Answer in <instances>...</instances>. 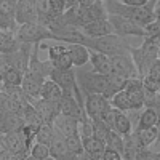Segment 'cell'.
<instances>
[{
  "instance_id": "8992f818",
  "label": "cell",
  "mask_w": 160,
  "mask_h": 160,
  "mask_svg": "<svg viewBox=\"0 0 160 160\" xmlns=\"http://www.w3.org/2000/svg\"><path fill=\"white\" fill-rule=\"evenodd\" d=\"M108 21L111 22L112 29H114V34L118 35V37H146L144 34V28L138 26L136 22H133L123 16H118V15H108Z\"/></svg>"
},
{
  "instance_id": "1f68e13d",
  "label": "cell",
  "mask_w": 160,
  "mask_h": 160,
  "mask_svg": "<svg viewBox=\"0 0 160 160\" xmlns=\"http://www.w3.org/2000/svg\"><path fill=\"white\" fill-rule=\"evenodd\" d=\"M91 122H93V136H95L96 139H99V141H102V142H106L111 128L106 125L102 120H91Z\"/></svg>"
},
{
  "instance_id": "f1b7e54d",
  "label": "cell",
  "mask_w": 160,
  "mask_h": 160,
  "mask_svg": "<svg viewBox=\"0 0 160 160\" xmlns=\"http://www.w3.org/2000/svg\"><path fill=\"white\" fill-rule=\"evenodd\" d=\"M141 82H142V88L146 91V98L151 96V95H155V93L160 91V80L152 77V75L141 77Z\"/></svg>"
},
{
  "instance_id": "44dd1931",
  "label": "cell",
  "mask_w": 160,
  "mask_h": 160,
  "mask_svg": "<svg viewBox=\"0 0 160 160\" xmlns=\"http://www.w3.org/2000/svg\"><path fill=\"white\" fill-rule=\"evenodd\" d=\"M62 90L58 83H55L51 78H47L43 85H42V90H40V98L42 99H47V101H51V102H59L61 98H62Z\"/></svg>"
},
{
  "instance_id": "603a6c76",
  "label": "cell",
  "mask_w": 160,
  "mask_h": 160,
  "mask_svg": "<svg viewBox=\"0 0 160 160\" xmlns=\"http://www.w3.org/2000/svg\"><path fill=\"white\" fill-rule=\"evenodd\" d=\"M24 127V120L21 114H7L5 118L0 123V133L2 135H8L11 131H18Z\"/></svg>"
},
{
  "instance_id": "b9f144b4",
  "label": "cell",
  "mask_w": 160,
  "mask_h": 160,
  "mask_svg": "<svg viewBox=\"0 0 160 160\" xmlns=\"http://www.w3.org/2000/svg\"><path fill=\"white\" fill-rule=\"evenodd\" d=\"M155 19H158V21H160V5H157V7H155Z\"/></svg>"
},
{
  "instance_id": "e0dca14e",
  "label": "cell",
  "mask_w": 160,
  "mask_h": 160,
  "mask_svg": "<svg viewBox=\"0 0 160 160\" xmlns=\"http://www.w3.org/2000/svg\"><path fill=\"white\" fill-rule=\"evenodd\" d=\"M90 64H91V71L93 72H98V74H102V75H112L111 56L102 55V53L91 51V55H90Z\"/></svg>"
},
{
  "instance_id": "74e56055",
  "label": "cell",
  "mask_w": 160,
  "mask_h": 160,
  "mask_svg": "<svg viewBox=\"0 0 160 160\" xmlns=\"http://www.w3.org/2000/svg\"><path fill=\"white\" fill-rule=\"evenodd\" d=\"M26 157H28V155H24V154H15V152L8 151V152H5L2 155V160H24Z\"/></svg>"
},
{
  "instance_id": "ba28073f",
  "label": "cell",
  "mask_w": 160,
  "mask_h": 160,
  "mask_svg": "<svg viewBox=\"0 0 160 160\" xmlns=\"http://www.w3.org/2000/svg\"><path fill=\"white\" fill-rule=\"evenodd\" d=\"M50 78L55 83H58L64 95H74L77 88V75L74 68L72 69H53L50 74Z\"/></svg>"
},
{
  "instance_id": "d590c367",
  "label": "cell",
  "mask_w": 160,
  "mask_h": 160,
  "mask_svg": "<svg viewBox=\"0 0 160 160\" xmlns=\"http://www.w3.org/2000/svg\"><path fill=\"white\" fill-rule=\"evenodd\" d=\"M144 34H146V37L160 35V21L155 19V21H152L151 24H148V26L144 28ZM146 37H144V38H146Z\"/></svg>"
},
{
  "instance_id": "4fadbf2b",
  "label": "cell",
  "mask_w": 160,
  "mask_h": 160,
  "mask_svg": "<svg viewBox=\"0 0 160 160\" xmlns=\"http://www.w3.org/2000/svg\"><path fill=\"white\" fill-rule=\"evenodd\" d=\"M29 104L34 106V109L40 114L42 117L43 123H53V118H55L58 114H59V102H51V101H47V99H31Z\"/></svg>"
},
{
  "instance_id": "d6986e66",
  "label": "cell",
  "mask_w": 160,
  "mask_h": 160,
  "mask_svg": "<svg viewBox=\"0 0 160 160\" xmlns=\"http://www.w3.org/2000/svg\"><path fill=\"white\" fill-rule=\"evenodd\" d=\"M19 42L16 38V32L0 31V55H11L19 50Z\"/></svg>"
},
{
  "instance_id": "ffe728a7",
  "label": "cell",
  "mask_w": 160,
  "mask_h": 160,
  "mask_svg": "<svg viewBox=\"0 0 160 160\" xmlns=\"http://www.w3.org/2000/svg\"><path fill=\"white\" fill-rule=\"evenodd\" d=\"M154 127H158V114L149 108V106H146L142 108L138 114V125L135 127V130H142V128H154ZM133 130V131H135Z\"/></svg>"
},
{
  "instance_id": "5bb4252c",
  "label": "cell",
  "mask_w": 160,
  "mask_h": 160,
  "mask_svg": "<svg viewBox=\"0 0 160 160\" xmlns=\"http://www.w3.org/2000/svg\"><path fill=\"white\" fill-rule=\"evenodd\" d=\"M80 31L83 32V35H87L90 38H98V37H106V35L114 34V29H112L111 22L108 21V18L91 21V22L85 24Z\"/></svg>"
},
{
  "instance_id": "2e32d148",
  "label": "cell",
  "mask_w": 160,
  "mask_h": 160,
  "mask_svg": "<svg viewBox=\"0 0 160 160\" xmlns=\"http://www.w3.org/2000/svg\"><path fill=\"white\" fill-rule=\"evenodd\" d=\"M5 139L8 142V149L15 154H24L29 155V146H28V139H26L24 133L21 130L18 131H11L8 135H5Z\"/></svg>"
},
{
  "instance_id": "cb8c5ba5",
  "label": "cell",
  "mask_w": 160,
  "mask_h": 160,
  "mask_svg": "<svg viewBox=\"0 0 160 160\" xmlns=\"http://www.w3.org/2000/svg\"><path fill=\"white\" fill-rule=\"evenodd\" d=\"M135 136L139 142V146L142 149L146 148H151V146L155 142L157 136H158V127H154V128H142V130H135Z\"/></svg>"
},
{
  "instance_id": "7c38bea8",
  "label": "cell",
  "mask_w": 160,
  "mask_h": 160,
  "mask_svg": "<svg viewBox=\"0 0 160 160\" xmlns=\"http://www.w3.org/2000/svg\"><path fill=\"white\" fill-rule=\"evenodd\" d=\"M51 127L55 128L56 133H59L61 136L68 138L71 135H75L78 133V127H80V122L74 117H69V115H64V114H58L55 118H53V123Z\"/></svg>"
},
{
  "instance_id": "9c48e42d",
  "label": "cell",
  "mask_w": 160,
  "mask_h": 160,
  "mask_svg": "<svg viewBox=\"0 0 160 160\" xmlns=\"http://www.w3.org/2000/svg\"><path fill=\"white\" fill-rule=\"evenodd\" d=\"M123 90L127 91V95H128V98L131 101L133 111H141L144 106H146V91L142 88L141 77L128 78L125 87H123Z\"/></svg>"
},
{
  "instance_id": "60d3db41",
  "label": "cell",
  "mask_w": 160,
  "mask_h": 160,
  "mask_svg": "<svg viewBox=\"0 0 160 160\" xmlns=\"http://www.w3.org/2000/svg\"><path fill=\"white\" fill-rule=\"evenodd\" d=\"M8 142L5 139V135H0V155H3L5 152H8Z\"/></svg>"
},
{
  "instance_id": "f546056e",
  "label": "cell",
  "mask_w": 160,
  "mask_h": 160,
  "mask_svg": "<svg viewBox=\"0 0 160 160\" xmlns=\"http://www.w3.org/2000/svg\"><path fill=\"white\" fill-rule=\"evenodd\" d=\"M18 28H19V26H18L15 16L10 15V13H5L3 10H0V31H11V32H16Z\"/></svg>"
},
{
  "instance_id": "9a60e30c",
  "label": "cell",
  "mask_w": 160,
  "mask_h": 160,
  "mask_svg": "<svg viewBox=\"0 0 160 160\" xmlns=\"http://www.w3.org/2000/svg\"><path fill=\"white\" fill-rule=\"evenodd\" d=\"M45 80L40 78L31 72H26L24 74V78H22V83H21V88L24 91V95L28 96V99H38L40 98V90H42V85H43Z\"/></svg>"
},
{
  "instance_id": "d6a6232c",
  "label": "cell",
  "mask_w": 160,
  "mask_h": 160,
  "mask_svg": "<svg viewBox=\"0 0 160 160\" xmlns=\"http://www.w3.org/2000/svg\"><path fill=\"white\" fill-rule=\"evenodd\" d=\"M66 8V0H50V11H48V19L50 22L59 18ZM50 26V24H48Z\"/></svg>"
},
{
  "instance_id": "8fae6325",
  "label": "cell",
  "mask_w": 160,
  "mask_h": 160,
  "mask_svg": "<svg viewBox=\"0 0 160 160\" xmlns=\"http://www.w3.org/2000/svg\"><path fill=\"white\" fill-rule=\"evenodd\" d=\"M59 112L64 114V115L74 117L80 122V120L87 115L85 102H78L75 95H62V98L59 101Z\"/></svg>"
},
{
  "instance_id": "e575fe53",
  "label": "cell",
  "mask_w": 160,
  "mask_h": 160,
  "mask_svg": "<svg viewBox=\"0 0 160 160\" xmlns=\"http://www.w3.org/2000/svg\"><path fill=\"white\" fill-rule=\"evenodd\" d=\"M51 62H53V66H55L56 69H72V68H74L72 59H71V55H69L68 50L62 51L61 55H59L56 59H53Z\"/></svg>"
},
{
  "instance_id": "bcb514c9",
  "label": "cell",
  "mask_w": 160,
  "mask_h": 160,
  "mask_svg": "<svg viewBox=\"0 0 160 160\" xmlns=\"http://www.w3.org/2000/svg\"><path fill=\"white\" fill-rule=\"evenodd\" d=\"M0 160H2V155H0Z\"/></svg>"
},
{
  "instance_id": "4dcf8cb0",
  "label": "cell",
  "mask_w": 160,
  "mask_h": 160,
  "mask_svg": "<svg viewBox=\"0 0 160 160\" xmlns=\"http://www.w3.org/2000/svg\"><path fill=\"white\" fill-rule=\"evenodd\" d=\"M29 155L34 157V158H37V160H47L48 157H51L50 155V146H45L42 142H37L35 141L32 144V148L29 149Z\"/></svg>"
},
{
  "instance_id": "7dc6e473",
  "label": "cell",
  "mask_w": 160,
  "mask_h": 160,
  "mask_svg": "<svg viewBox=\"0 0 160 160\" xmlns=\"http://www.w3.org/2000/svg\"><path fill=\"white\" fill-rule=\"evenodd\" d=\"M120 2H123V0H120Z\"/></svg>"
},
{
  "instance_id": "ab89813d",
  "label": "cell",
  "mask_w": 160,
  "mask_h": 160,
  "mask_svg": "<svg viewBox=\"0 0 160 160\" xmlns=\"http://www.w3.org/2000/svg\"><path fill=\"white\" fill-rule=\"evenodd\" d=\"M148 2H149V0H123L122 3L130 5V7H144Z\"/></svg>"
},
{
  "instance_id": "6da1fadb",
  "label": "cell",
  "mask_w": 160,
  "mask_h": 160,
  "mask_svg": "<svg viewBox=\"0 0 160 160\" xmlns=\"http://www.w3.org/2000/svg\"><path fill=\"white\" fill-rule=\"evenodd\" d=\"M104 7L108 15H118L133 22H136L141 28L155 21V7L157 0H149L144 7H130L122 3L120 0H104Z\"/></svg>"
},
{
  "instance_id": "7402d4cb",
  "label": "cell",
  "mask_w": 160,
  "mask_h": 160,
  "mask_svg": "<svg viewBox=\"0 0 160 160\" xmlns=\"http://www.w3.org/2000/svg\"><path fill=\"white\" fill-rule=\"evenodd\" d=\"M115 133L122 136H127L133 131V123H131V118L127 115V112H122V111H115V117H114V122H112V128Z\"/></svg>"
},
{
  "instance_id": "7a4b0ae2",
  "label": "cell",
  "mask_w": 160,
  "mask_h": 160,
  "mask_svg": "<svg viewBox=\"0 0 160 160\" xmlns=\"http://www.w3.org/2000/svg\"><path fill=\"white\" fill-rule=\"evenodd\" d=\"M75 75H77V85L83 95L98 93V95H102L106 99H111L115 95V90L111 85L109 75H102L93 71H80Z\"/></svg>"
},
{
  "instance_id": "f6af8a7d",
  "label": "cell",
  "mask_w": 160,
  "mask_h": 160,
  "mask_svg": "<svg viewBox=\"0 0 160 160\" xmlns=\"http://www.w3.org/2000/svg\"><path fill=\"white\" fill-rule=\"evenodd\" d=\"M158 61H160V53H158Z\"/></svg>"
},
{
  "instance_id": "484cf974",
  "label": "cell",
  "mask_w": 160,
  "mask_h": 160,
  "mask_svg": "<svg viewBox=\"0 0 160 160\" xmlns=\"http://www.w3.org/2000/svg\"><path fill=\"white\" fill-rule=\"evenodd\" d=\"M109 101H111V106H112V108H115V109H118V111H122V112H130V111H133L131 101H130V98H128V95H127L125 90L117 91Z\"/></svg>"
},
{
  "instance_id": "8d00e7d4",
  "label": "cell",
  "mask_w": 160,
  "mask_h": 160,
  "mask_svg": "<svg viewBox=\"0 0 160 160\" xmlns=\"http://www.w3.org/2000/svg\"><path fill=\"white\" fill-rule=\"evenodd\" d=\"M102 160H123V157H122V154H120L118 151L106 148L104 154H102Z\"/></svg>"
},
{
  "instance_id": "f35d334b",
  "label": "cell",
  "mask_w": 160,
  "mask_h": 160,
  "mask_svg": "<svg viewBox=\"0 0 160 160\" xmlns=\"http://www.w3.org/2000/svg\"><path fill=\"white\" fill-rule=\"evenodd\" d=\"M146 75H152V77H155V78H158V80H160V61H158V59L151 66L149 72L146 74Z\"/></svg>"
},
{
  "instance_id": "4316f807",
  "label": "cell",
  "mask_w": 160,
  "mask_h": 160,
  "mask_svg": "<svg viewBox=\"0 0 160 160\" xmlns=\"http://www.w3.org/2000/svg\"><path fill=\"white\" fill-rule=\"evenodd\" d=\"M24 78V72L15 68H7L2 77V83L3 85H13V87H21Z\"/></svg>"
},
{
  "instance_id": "52a82bcc",
  "label": "cell",
  "mask_w": 160,
  "mask_h": 160,
  "mask_svg": "<svg viewBox=\"0 0 160 160\" xmlns=\"http://www.w3.org/2000/svg\"><path fill=\"white\" fill-rule=\"evenodd\" d=\"M111 62H112V74L125 77V78H133V77H139L136 66L133 62V58L130 55V51L127 53H120V55L111 56Z\"/></svg>"
},
{
  "instance_id": "3957f363",
  "label": "cell",
  "mask_w": 160,
  "mask_h": 160,
  "mask_svg": "<svg viewBox=\"0 0 160 160\" xmlns=\"http://www.w3.org/2000/svg\"><path fill=\"white\" fill-rule=\"evenodd\" d=\"M80 45H85L90 51L102 53V55H108V56H115V55H120V53L130 51V45L127 43V38L118 37L115 34L98 37V38H90L83 35Z\"/></svg>"
},
{
  "instance_id": "5b68a950",
  "label": "cell",
  "mask_w": 160,
  "mask_h": 160,
  "mask_svg": "<svg viewBox=\"0 0 160 160\" xmlns=\"http://www.w3.org/2000/svg\"><path fill=\"white\" fill-rule=\"evenodd\" d=\"M83 101H85V112L91 120H102L104 115L112 108L111 101L106 99L102 95H98V93L83 95Z\"/></svg>"
},
{
  "instance_id": "7bdbcfd3",
  "label": "cell",
  "mask_w": 160,
  "mask_h": 160,
  "mask_svg": "<svg viewBox=\"0 0 160 160\" xmlns=\"http://www.w3.org/2000/svg\"><path fill=\"white\" fill-rule=\"evenodd\" d=\"M155 160H160V151H158V152H155Z\"/></svg>"
},
{
  "instance_id": "836d02e7",
  "label": "cell",
  "mask_w": 160,
  "mask_h": 160,
  "mask_svg": "<svg viewBox=\"0 0 160 160\" xmlns=\"http://www.w3.org/2000/svg\"><path fill=\"white\" fill-rule=\"evenodd\" d=\"M104 146H106V148H111V149H115V151H118L120 154H122L123 136H122V135H118V133H115L114 130H111L108 139H106V142H104Z\"/></svg>"
},
{
  "instance_id": "83f0119b",
  "label": "cell",
  "mask_w": 160,
  "mask_h": 160,
  "mask_svg": "<svg viewBox=\"0 0 160 160\" xmlns=\"http://www.w3.org/2000/svg\"><path fill=\"white\" fill-rule=\"evenodd\" d=\"M66 144H68V149H69L74 155L80 157V155H83V154H85L83 141H82V138H80L78 133H75V135H71V136L66 138Z\"/></svg>"
},
{
  "instance_id": "30bf717a",
  "label": "cell",
  "mask_w": 160,
  "mask_h": 160,
  "mask_svg": "<svg viewBox=\"0 0 160 160\" xmlns=\"http://www.w3.org/2000/svg\"><path fill=\"white\" fill-rule=\"evenodd\" d=\"M15 19L18 26L35 22L38 19L37 0H18L16 7H15Z\"/></svg>"
},
{
  "instance_id": "277c9868",
  "label": "cell",
  "mask_w": 160,
  "mask_h": 160,
  "mask_svg": "<svg viewBox=\"0 0 160 160\" xmlns=\"http://www.w3.org/2000/svg\"><path fill=\"white\" fill-rule=\"evenodd\" d=\"M16 38L19 43L38 45L42 42H47V40H55V35L47 26L35 21V22L21 24L16 31Z\"/></svg>"
},
{
  "instance_id": "ee69618b",
  "label": "cell",
  "mask_w": 160,
  "mask_h": 160,
  "mask_svg": "<svg viewBox=\"0 0 160 160\" xmlns=\"http://www.w3.org/2000/svg\"><path fill=\"white\" fill-rule=\"evenodd\" d=\"M24 160H37V158H34V157H31V155H28V157H26Z\"/></svg>"
},
{
  "instance_id": "d4e9b609",
  "label": "cell",
  "mask_w": 160,
  "mask_h": 160,
  "mask_svg": "<svg viewBox=\"0 0 160 160\" xmlns=\"http://www.w3.org/2000/svg\"><path fill=\"white\" fill-rule=\"evenodd\" d=\"M55 138H56V131L50 123H42L37 128V133H35V141L37 142H42L45 146H51Z\"/></svg>"
},
{
  "instance_id": "ac0fdd59",
  "label": "cell",
  "mask_w": 160,
  "mask_h": 160,
  "mask_svg": "<svg viewBox=\"0 0 160 160\" xmlns=\"http://www.w3.org/2000/svg\"><path fill=\"white\" fill-rule=\"evenodd\" d=\"M68 51L71 55L72 64L75 68H83L85 64L90 62V55L91 51L85 47V45H80V43H68Z\"/></svg>"
}]
</instances>
